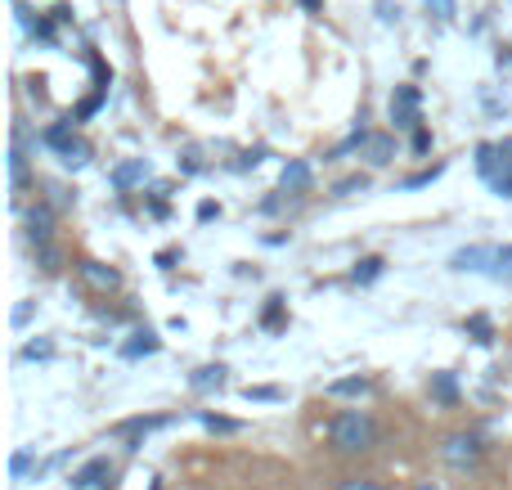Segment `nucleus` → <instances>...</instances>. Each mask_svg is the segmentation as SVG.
Here are the masks:
<instances>
[{
  "label": "nucleus",
  "instance_id": "obj_12",
  "mask_svg": "<svg viewBox=\"0 0 512 490\" xmlns=\"http://www.w3.org/2000/svg\"><path fill=\"white\" fill-rule=\"evenodd\" d=\"M310 185H315V171H310V162H301V158H292L288 167H283V176H279V189L283 194H310Z\"/></svg>",
  "mask_w": 512,
  "mask_h": 490
},
{
  "label": "nucleus",
  "instance_id": "obj_5",
  "mask_svg": "<svg viewBox=\"0 0 512 490\" xmlns=\"http://www.w3.org/2000/svg\"><path fill=\"white\" fill-rule=\"evenodd\" d=\"M391 122H396V131H418L423 126V90L418 86H396V95H391Z\"/></svg>",
  "mask_w": 512,
  "mask_h": 490
},
{
  "label": "nucleus",
  "instance_id": "obj_42",
  "mask_svg": "<svg viewBox=\"0 0 512 490\" xmlns=\"http://www.w3.org/2000/svg\"><path fill=\"white\" fill-rule=\"evenodd\" d=\"M418 490H441V486H436V482H418Z\"/></svg>",
  "mask_w": 512,
  "mask_h": 490
},
{
  "label": "nucleus",
  "instance_id": "obj_18",
  "mask_svg": "<svg viewBox=\"0 0 512 490\" xmlns=\"http://www.w3.org/2000/svg\"><path fill=\"white\" fill-rule=\"evenodd\" d=\"M158 347H162V338H158L153 329H135V333H131V342L122 347V356H126V360H140V356H153Z\"/></svg>",
  "mask_w": 512,
  "mask_h": 490
},
{
  "label": "nucleus",
  "instance_id": "obj_26",
  "mask_svg": "<svg viewBox=\"0 0 512 490\" xmlns=\"http://www.w3.org/2000/svg\"><path fill=\"white\" fill-rule=\"evenodd\" d=\"M441 171H445V162H432V167H423V171H414V176L400 180V189H423V185H432Z\"/></svg>",
  "mask_w": 512,
  "mask_h": 490
},
{
  "label": "nucleus",
  "instance_id": "obj_29",
  "mask_svg": "<svg viewBox=\"0 0 512 490\" xmlns=\"http://www.w3.org/2000/svg\"><path fill=\"white\" fill-rule=\"evenodd\" d=\"M423 5L432 9L441 23H454V18H459V0H423Z\"/></svg>",
  "mask_w": 512,
  "mask_h": 490
},
{
  "label": "nucleus",
  "instance_id": "obj_34",
  "mask_svg": "<svg viewBox=\"0 0 512 490\" xmlns=\"http://www.w3.org/2000/svg\"><path fill=\"white\" fill-rule=\"evenodd\" d=\"M243 396H248V401H279V387H243Z\"/></svg>",
  "mask_w": 512,
  "mask_h": 490
},
{
  "label": "nucleus",
  "instance_id": "obj_25",
  "mask_svg": "<svg viewBox=\"0 0 512 490\" xmlns=\"http://www.w3.org/2000/svg\"><path fill=\"white\" fill-rule=\"evenodd\" d=\"M364 140H369V131H364V126H355L351 135H346L342 144H337V149H328V162H337V158H346V153H355V149H364Z\"/></svg>",
  "mask_w": 512,
  "mask_h": 490
},
{
  "label": "nucleus",
  "instance_id": "obj_22",
  "mask_svg": "<svg viewBox=\"0 0 512 490\" xmlns=\"http://www.w3.org/2000/svg\"><path fill=\"white\" fill-rule=\"evenodd\" d=\"M198 423H203L207 432H221V437H234V432H243L239 419H225V414H212V410H198Z\"/></svg>",
  "mask_w": 512,
  "mask_h": 490
},
{
  "label": "nucleus",
  "instance_id": "obj_6",
  "mask_svg": "<svg viewBox=\"0 0 512 490\" xmlns=\"http://www.w3.org/2000/svg\"><path fill=\"white\" fill-rule=\"evenodd\" d=\"M27 180H32V162H27V131H23V122H14V131H9V189H14V198H23Z\"/></svg>",
  "mask_w": 512,
  "mask_h": 490
},
{
  "label": "nucleus",
  "instance_id": "obj_7",
  "mask_svg": "<svg viewBox=\"0 0 512 490\" xmlns=\"http://www.w3.org/2000/svg\"><path fill=\"white\" fill-rule=\"evenodd\" d=\"M108 482H113V459L95 455L68 477V490H108Z\"/></svg>",
  "mask_w": 512,
  "mask_h": 490
},
{
  "label": "nucleus",
  "instance_id": "obj_37",
  "mask_svg": "<svg viewBox=\"0 0 512 490\" xmlns=\"http://www.w3.org/2000/svg\"><path fill=\"white\" fill-rule=\"evenodd\" d=\"M378 18H382V23H396V18H400V9L391 5V0H378Z\"/></svg>",
  "mask_w": 512,
  "mask_h": 490
},
{
  "label": "nucleus",
  "instance_id": "obj_39",
  "mask_svg": "<svg viewBox=\"0 0 512 490\" xmlns=\"http://www.w3.org/2000/svg\"><path fill=\"white\" fill-rule=\"evenodd\" d=\"M261 158H265V149H252V153H243V158H239V171L256 167V162H261Z\"/></svg>",
  "mask_w": 512,
  "mask_h": 490
},
{
  "label": "nucleus",
  "instance_id": "obj_28",
  "mask_svg": "<svg viewBox=\"0 0 512 490\" xmlns=\"http://www.w3.org/2000/svg\"><path fill=\"white\" fill-rule=\"evenodd\" d=\"M369 189V176H346L333 185V198H351V194H364Z\"/></svg>",
  "mask_w": 512,
  "mask_h": 490
},
{
  "label": "nucleus",
  "instance_id": "obj_16",
  "mask_svg": "<svg viewBox=\"0 0 512 490\" xmlns=\"http://www.w3.org/2000/svg\"><path fill=\"white\" fill-rule=\"evenodd\" d=\"M225 374H230L225 365H203V369H194V374H189V387H194L198 396L221 392V387H225Z\"/></svg>",
  "mask_w": 512,
  "mask_h": 490
},
{
  "label": "nucleus",
  "instance_id": "obj_23",
  "mask_svg": "<svg viewBox=\"0 0 512 490\" xmlns=\"http://www.w3.org/2000/svg\"><path fill=\"white\" fill-rule=\"evenodd\" d=\"M104 95H108V86H95L86 99H81L77 108H72V122H86V117H95L99 113V104H104Z\"/></svg>",
  "mask_w": 512,
  "mask_h": 490
},
{
  "label": "nucleus",
  "instance_id": "obj_14",
  "mask_svg": "<svg viewBox=\"0 0 512 490\" xmlns=\"http://www.w3.org/2000/svg\"><path fill=\"white\" fill-rule=\"evenodd\" d=\"M427 392H432V401H436V405L454 410V405H459V378H454L450 369H436L432 383H427Z\"/></svg>",
  "mask_w": 512,
  "mask_h": 490
},
{
  "label": "nucleus",
  "instance_id": "obj_20",
  "mask_svg": "<svg viewBox=\"0 0 512 490\" xmlns=\"http://www.w3.org/2000/svg\"><path fill=\"white\" fill-rule=\"evenodd\" d=\"M463 333H468L477 347H490V342H495V324H490V315H468V320H463Z\"/></svg>",
  "mask_w": 512,
  "mask_h": 490
},
{
  "label": "nucleus",
  "instance_id": "obj_19",
  "mask_svg": "<svg viewBox=\"0 0 512 490\" xmlns=\"http://www.w3.org/2000/svg\"><path fill=\"white\" fill-rule=\"evenodd\" d=\"M382 270H387V261H382V257H360V261H355V270H351V284L369 288L373 279H382Z\"/></svg>",
  "mask_w": 512,
  "mask_h": 490
},
{
  "label": "nucleus",
  "instance_id": "obj_31",
  "mask_svg": "<svg viewBox=\"0 0 512 490\" xmlns=\"http://www.w3.org/2000/svg\"><path fill=\"white\" fill-rule=\"evenodd\" d=\"M409 149L423 158V153H432V131L427 126H418V131H409Z\"/></svg>",
  "mask_w": 512,
  "mask_h": 490
},
{
  "label": "nucleus",
  "instance_id": "obj_35",
  "mask_svg": "<svg viewBox=\"0 0 512 490\" xmlns=\"http://www.w3.org/2000/svg\"><path fill=\"white\" fill-rule=\"evenodd\" d=\"M490 189H495L499 198H508V203H512V176H495V180H490Z\"/></svg>",
  "mask_w": 512,
  "mask_h": 490
},
{
  "label": "nucleus",
  "instance_id": "obj_13",
  "mask_svg": "<svg viewBox=\"0 0 512 490\" xmlns=\"http://www.w3.org/2000/svg\"><path fill=\"white\" fill-rule=\"evenodd\" d=\"M360 158L369 162V167H391V162H396V135H373V131H369V140H364Z\"/></svg>",
  "mask_w": 512,
  "mask_h": 490
},
{
  "label": "nucleus",
  "instance_id": "obj_21",
  "mask_svg": "<svg viewBox=\"0 0 512 490\" xmlns=\"http://www.w3.org/2000/svg\"><path fill=\"white\" fill-rule=\"evenodd\" d=\"M36 266H41V275H59L63 270V248L59 243H36Z\"/></svg>",
  "mask_w": 512,
  "mask_h": 490
},
{
  "label": "nucleus",
  "instance_id": "obj_4",
  "mask_svg": "<svg viewBox=\"0 0 512 490\" xmlns=\"http://www.w3.org/2000/svg\"><path fill=\"white\" fill-rule=\"evenodd\" d=\"M77 279H81V284H86L95 297H117V293H122V270L108 266V261L81 257V261H77Z\"/></svg>",
  "mask_w": 512,
  "mask_h": 490
},
{
  "label": "nucleus",
  "instance_id": "obj_41",
  "mask_svg": "<svg viewBox=\"0 0 512 490\" xmlns=\"http://www.w3.org/2000/svg\"><path fill=\"white\" fill-rule=\"evenodd\" d=\"M301 9L306 14H324V0H301Z\"/></svg>",
  "mask_w": 512,
  "mask_h": 490
},
{
  "label": "nucleus",
  "instance_id": "obj_24",
  "mask_svg": "<svg viewBox=\"0 0 512 490\" xmlns=\"http://www.w3.org/2000/svg\"><path fill=\"white\" fill-rule=\"evenodd\" d=\"M27 32H32L41 45H59V23H54L50 14H45V18H36V23H27Z\"/></svg>",
  "mask_w": 512,
  "mask_h": 490
},
{
  "label": "nucleus",
  "instance_id": "obj_8",
  "mask_svg": "<svg viewBox=\"0 0 512 490\" xmlns=\"http://www.w3.org/2000/svg\"><path fill=\"white\" fill-rule=\"evenodd\" d=\"M490 266H499V248H486V243L459 248V252L450 257V270H459V275H486Z\"/></svg>",
  "mask_w": 512,
  "mask_h": 490
},
{
  "label": "nucleus",
  "instance_id": "obj_38",
  "mask_svg": "<svg viewBox=\"0 0 512 490\" xmlns=\"http://www.w3.org/2000/svg\"><path fill=\"white\" fill-rule=\"evenodd\" d=\"M499 266H504V270H495V275H512V243L499 248Z\"/></svg>",
  "mask_w": 512,
  "mask_h": 490
},
{
  "label": "nucleus",
  "instance_id": "obj_32",
  "mask_svg": "<svg viewBox=\"0 0 512 490\" xmlns=\"http://www.w3.org/2000/svg\"><path fill=\"white\" fill-rule=\"evenodd\" d=\"M27 468H32V450H18V455H9V477H27Z\"/></svg>",
  "mask_w": 512,
  "mask_h": 490
},
{
  "label": "nucleus",
  "instance_id": "obj_36",
  "mask_svg": "<svg viewBox=\"0 0 512 490\" xmlns=\"http://www.w3.org/2000/svg\"><path fill=\"white\" fill-rule=\"evenodd\" d=\"M216 216H221V203H212V198L198 203V221H216Z\"/></svg>",
  "mask_w": 512,
  "mask_h": 490
},
{
  "label": "nucleus",
  "instance_id": "obj_33",
  "mask_svg": "<svg viewBox=\"0 0 512 490\" xmlns=\"http://www.w3.org/2000/svg\"><path fill=\"white\" fill-rule=\"evenodd\" d=\"M54 356V347H50V342H27V347H23V360H50Z\"/></svg>",
  "mask_w": 512,
  "mask_h": 490
},
{
  "label": "nucleus",
  "instance_id": "obj_30",
  "mask_svg": "<svg viewBox=\"0 0 512 490\" xmlns=\"http://www.w3.org/2000/svg\"><path fill=\"white\" fill-rule=\"evenodd\" d=\"M337 490H387V486H382L378 477H342Z\"/></svg>",
  "mask_w": 512,
  "mask_h": 490
},
{
  "label": "nucleus",
  "instance_id": "obj_17",
  "mask_svg": "<svg viewBox=\"0 0 512 490\" xmlns=\"http://www.w3.org/2000/svg\"><path fill=\"white\" fill-rule=\"evenodd\" d=\"M261 329L265 333H279V329H288V297H265V311H261Z\"/></svg>",
  "mask_w": 512,
  "mask_h": 490
},
{
  "label": "nucleus",
  "instance_id": "obj_11",
  "mask_svg": "<svg viewBox=\"0 0 512 490\" xmlns=\"http://www.w3.org/2000/svg\"><path fill=\"white\" fill-rule=\"evenodd\" d=\"M149 180V162L144 158H126V162H117L113 171H108V185L117 189V194H131L135 185H144Z\"/></svg>",
  "mask_w": 512,
  "mask_h": 490
},
{
  "label": "nucleus",
  "instance_id": "obj_40",
  "mask_svg": "<svg viewBox=\"0 0 512 490\" xmlns=\"http://www.w3.org/2000/svg\"><path fill=\"white\" fill-rule=\"evenodd\" d=\"M50 18L63 27V23H72V9H68V5H54V9H50Z\"/></svg>",
  "mask_w": 512,
  "mask_h": 490
},
{
  "label": "nucleus",
  "instance_id": "obj_10",
  "mask_svg": "<svg viewBox=\"0 0 512 490\" xmlns=\"http://www.w3.org/2000/svg\"><path fill=\"white\" fill-rule=\"evenodd\" d=\"M54 239V203L50 198H41V203L27 207V243H50Z\"/></svg>",
  "mask_w": 512,
  "mask_h": 490
},
{
  "label": "nucleus",
  "instance_id": "obj_27",
  "mask_svg": "<svg viewBox=\"0 0 512 490\" xmlns=\"http://www.w3.org/2000/svg\"><path fill=\"white\" fill-rule=\"evenodd\" d=\"M495 149H499V158H495V176H512V135L508 140H495ZM490 176V180H495ZM486 180V185H490Z\"/></svg>",
  "mask_w": 512,
  "mask_h": 490
},
{
  "label": "nucleus",
  "instance_id": "obj_15",
  "mask_svg": "<svg viewBox=\"0 0 512 490\" xmlns=\"http://www.w3.org/2000/svg\"><path fill=\"white\" fill-rule=\"evenodd\" d=\"M373 392V378L369 374H351V378H337V383L324 387L328 401H342V396H369Z\"/></svg>",
  "mask_w": 512,
  "mask_h": 490
},
{
  "label": "nucleus",
  "instance_id": "obj_1",
  "mask_svg": "<svg viewBox=\"0 0 512 490\" xmlns=\"http://www.w3.org/2000/svg\"><path fill=\"white\" fill-rule=\"evenodd\" d=\"M324 441H328V450L333 455H342V459H364V455H373V450L382 446V423L373 419L369 410H337L333 419L324 423Z\"/></svg>",
  "mask_w": 512,
  "mask_h": 490
},
{
  "label": "nucleus",
  "instance_id": "obj_9",
  "mask_svg": "<svg viewBox=\"0 0 512 490\" xmlns=\"http://www.w3.org/2000/svg\"><path fill=\"white\" fill-rule=\"evenodd\" d=\"M171 419H162V414H140V419H126V423H117L113 428V437L117 441H126V450H140V441L149 437V432H158V428H167Z\"/></svg>",
  "mask_w": 512,
  "mask_h": 490
},
{
  "label": "nucleus",
  "instance_id": "obj_3",
  "mask_svg": "<svg viewBox=\"0 0 512 490\" xmlns=\"http://www.w3.org/2000/svg\"><path fill=\"white\" fill-rule=\"evenodd\" d=\"M41 144L59 153V162H63L68 171H81V167L90 162V153H95V149H90V144L77 135V122H72V117H68V122L45 126V131H41Z\"/></svg>",
  "mask_w": 512,
  "mask_h": 490
},
{
  "label": "nucleus",
  "instance_id": "obj_2",
  "mask_svg": "<svg viewBox=\"0 0 512 490\" xmlns=\"http://www.w3.org/2000/svg\"><path fill=\"white\" fill-rule=\"evenodd\" d=\"M486 437L472 428H459L450 432V437H441V459L454 468V473H477L481 464H486Z\"/></svg>",
  "mask_w": 512,
  "mask_h": 490
}]
</instances>
